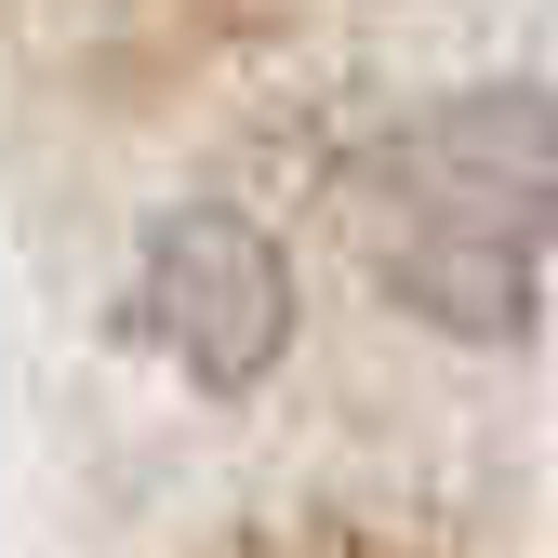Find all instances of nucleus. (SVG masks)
<instances>
[{"instance_id": "nucleus-2", "label": "nucleus", "mask_w": 558, "mask_h": 558, "mask_svg": "<svg viewBox=\"0 0 558 558\" xmlns=\"http://www.w3.org/2000/svg\"><path fill=\"white\" fill-rule=\"evenodd\" d=\"M120 332L160 345L186 386L240 399V386L279 373V345H293V266H279V240L253 214L186 199V214L147 227V266H133V293H120Z\"/></svg>"}, {"instance_id": "nucleus-1", "label": "nucleus", "mask_w": 558, "mask_h": 558, "mask_svg": "<svg viewBox=\"0 0 558 558\" xmlns=\"http://www.w3.org/2000/svg\"><path fill=\"white\" fill-rule=\"evenodd\" d=\"M345 227L373 279L452 345H532L558 266V107L545 81H478L412 107L345 173Z\"/></svg>"}]
</instances>
